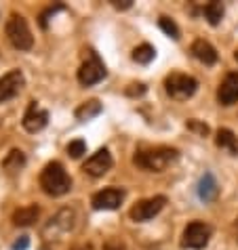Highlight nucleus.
<instances>
[{
    "label": "nucleus",
    "instance_id": "f257e3e1",
    "mask_svg": "<svg viewBox=\"0 0 238 250\" xmlns=\"http://www.w3.org/2000/svg\"><path fill=\"white\" fill-rule=\"evenodd\" d=\"M179 156V151L175 147H165V145H158V147H150V149H139L133 156V164L139 166L143 170L150 172H163L171 162H175Z\"/></svg>",
    "mask_w": 238,
    "mask_h": 250
},
{
    "label": "nucleus",
    "instance_id": "f03ea898",
    "mask_svg": "<svg viewBox=\"0 0 238 250\" xmlns=\"http://www.w3.org/2000/svg\"><path fill=\"white\" fill-rule=\"evenodd\" d=\"M40 187L51 198L66 196L72 189V177L68 175L61 162H48L40 172Z\"/></svg>",
    "mask_w": 238,
    "mask_h": 250
},
{
    "label": "nucleus",
    "instance_id": "7ed1b4c3",
    "mask_svg": "<svg viewBox=\"0 0 238 250\" xmlns=\"http://www.w3.org/2000/svg\"><path fill=\"white\" fill-rule=\"evenodd\" d=\"M4 34L11 46L17 48V51H30L34 46V36L30 32V25H27L25 17L19 15V13H11L9 15L4 23Z\"/></svg>",
    "mask_w": 238,
    "mask_h": 250
},
{
    "label": "nucleus",
    "instance_id": "20e7f679",
    "mask_svg": "<svg viewBox=\"0 0 238 250\" xmlns=\"http://www.w3.org/2000/svg\"><path fill=\"white\" fill-rule=\"evenodd\" d=\"M213 233V227L205 223V221H192L188 223L184 233H181V246L188 250H200L209 244Z\"/></svg>",
    "mask_w": 238,
    "mask_h": 250
},
{
    "label": "nucleus",
    "instance_id": "39448f33",
    "mask_svg": "<svg viewBox=\"0 0 238 250\" xmlns=\"http://www.w3.org/2000/svg\"><path fill=\"white\" fill-rule=\"evenodd\" d=\"M106 74H108V69L103 65V61L99 59V55L95 51H89V59L78 67L76 78H78V82L82 86H93L106 78Z\"/></svg>",
    "mask_w": 238,
    "mask_h": 250
},
{
    "label": "nucleus",
    "instance_id": "423d86ee",
    "mask_svg": "<svg viewBox=\"0 0 238 250\" xmlns=\"http://www.w3.org/2000/svg\"><path fill=\"white\" fill-rule=\"evenodd\" d=\"M165 204H167V196H152V198L139 200L137 204L131 206L129 217H131V221H135V223H145V221L156 217L165 208Z\"/></svg>",
    "mask_w": 238,
    "mask_h": 250
},
{
    "label": "nucleus",
    "instance_id": "0eeeda50",
    "mask_svg": "<svg viewBox=\"0 0 238 250\" xmlns=\"http://www.w3.org/2000/svg\"><path fill=\"white\" fill-rule=\"evenodd\" d=\"M165 86H167V93L175 97V99H188V97H192L196 93L198 80L188 74H169L165 78Z\"/></svg>",
    "mask_w": 238,
    "mask_h": 250
},
{
    "label": "nucleus",
    "instance_id": "6e6552de",
    "mask_svg": "<svg viewBox=\"0 0 238 250\" xmlns=\"http://www.w3.org/2000/svg\"><path fill=\"white\" fill-rule=\"evenodd\" d=\"M124 189L122 187H106L91 196V204L95 210H116L118 206L124 202Z\"/></svg>",
    "mask_w": 238,
    "mask_h": 250
},
{
    "label": "nucleus",
    "instance_id": "1a4fd4ad",
    "mask_svg": "<svg viewBox=\"0 0 238 250\" xmlns=\"http://www.w3.org/2000/svg\"><path fill=\"white\" fill-rule=\"evenodd\" d=\"M24 84H25V78H24L22 69H11L4 76H0V103L17 97L22 93Z\"/></svg>",
    "mask_w": 238,
    "mask_h": 250
},
{
    "label": "nucleus",
    "instance_id": "9d476101",
    "mask_svg": "<svg viewBox=\"0 0 238 250\" xmlns=\"http://www.w3.org/2000/svg\"><path fill=\"white\" fill-rule=\"evenodd\" d=\"M24 128L27 130V133H40L47 124H48V112L45 107H40L38 101H30V105H27L25 114H24Z\"/></svg>",
    "mask_w": 238,
    "mask_h": 250
},
{
    "label": "nucleus",
    "instance_id": "9b49d317",
    "mask_svg": "<svg viewBox=\"0 0 238 250\" xmlns=\"http://www.w3.org/2000/svg\"><path fill=\"white\" fill-rule=\"evenodd\" d=\"M112 164H114L112 154L106 147H101V149H97L85 164H82V170H85L87 175H91V177H103L112 168Z\"/></svg>",
    "mask_w": 238,
    "mask_h": 250
},
{
    "label": "nucleus",
    "instance_id": "f8f14e48",
    "mask_svg": "<svg viewBox=\"0 0 238 250\" xmlns=\"http://www.w3.org/2000/svg\"><path fill=\"white\" fill-rule=\"evenodd\" d=\"M74 221H76V214L72 208H61V210L55 214V217L48 219V223L45 225V235H48L53 231V238L55 235H59V233H66L70 231V229L74 227Z\"/></svg>",
    "mask_w": 238,
    "mask_h": 250
},
{
    "label": "nucleus",
    "instance_id": "ddd939ff",
    "mask_svg": "<svg viewBox=\"0 0 238 250\" xmlns=\"http://www.w3.org/2000/svg\"><path fill=\"white\" fill-rule=\"evenodd\" d=\"M217 101L226 107L238 103V72H230L223 78L219 88H217Z\"/></svg>",
    "mask_w": 238,
    "mask_h": 250
},
{
    "label": "nucleus",
    "instance_id": "4468645a",
    "mask_svg": "<svg viewBox=\"0 0 238 250\" xmlns=\"http://www.w3.org/2000/svg\"><path fill=\"white\" fill-rule=\"evenodd\" d=\"M190 51H192L194 57L200 61V63H205V65H213V63H217V51L213 48L211 42H207L205 38L194 40L192 46H190Z\"/></svg>",
    "mask_w": 238,
    "mask_h": 250
},
{
    "label": "nucleus",
    "instance_id": "2eb2a0df",
    "mask_svg": "<svg viewBox=\"0 0 238 250\" xmlns=\"http://www.w3.org/2000/svg\"><path fill=\"white\" fill-rule=\"evenodd\" d=\"M198 198L202 200L205 204L213 202V200L219 196V185H217V179L213 177V172H205L198 181Z\"/></svg>",
    "mask_w": 238,
    "mask_h": 250
},
{
    "label": "nucleus",
    "instance_id": "dca6fc26",
    "mask_svg": "<svg viewBox=\"0 0 238 250\" xmlns=\"http://www.w3.org/2000/svg\"><path fill=\"white\" fill-rule=\"evenodd\" d=\"M40 217V208L36 204H30V206H24V208H17L15 212H13V225H17V227H30L34 225L38 221Z\"/></svg>",
    "mask_w": 238,
    "mask_h": 250
},
{
    "label": "nucleus",
    "instance_id": "f3484780",
    "mask_svg": "<svg viewBox=\"0 0 238 250\" xmlns=\"http://www.w3.org/2000/svg\"><path fill=\"white\" fill-rule=\"evenodd\" d=\"M215 143H217V147L230 151L232 156H238V137L230 128H219V130H217Z\"/></svg>",
    "mask_w": 238,
    "mask_h": 250
},
{
    "label": "nucleus",
    "instance_id": "a211bd4d",
    "mask_svg": "<svg viewBox=\"0 0 238 250\" xmlns=\"http://www.w3.org/2000/svg\"><path fill=\"white\" fill-rule=\"evenodd\" d=\"M25 166V154L22 149H11L9 154H6V158L2 160V168L6 172H19Z\"/></svg>",
    "mask_w": 238,
    "mask_h": 250
},
{
    "label": "nucleus",
    "instance_id": "6ab92c4d",
    "mask_svg": "<svg viewBox=\"0 0 238 250\" xmlns=\"http://www.w3.org/2000/svg\"><path fill=\"white\" fill-rule=\"evenodd\" d=\"M74 114H76L78 120H91V118H95V116L101 114V103L97 99H89L85 103H80V105L76 107Z\"/></svg>",
    "mask_w": 238,
    "mask_h": 250
},
{
    "label": "nucleus",
    "instance_id": "aec40b11",
    "mask_svg": "<svg viewBox=\"0 0 238 250\" xmlns=\"http://www.w3.org/2000/svg\"><path fill=\"white\" fill-rule=\"evenodd\" d=\"M202 13H205V17H207V21L211 23V25H217L223 19V4L221 2H217V0H213V2H209L205 4V9H202Z\"/></svg>",
    "mask_w": 238,
    "mask_h": 250
},
{
    "label": "nucleus",
    "instance_id": "412c9836",
    "mask_svg": "<svg viewBox=\"0 0 238 250\" xmlns=\"http://www.w3.org/2000/svg\"><path fill=\"white\" fill-rule=\"evenodd\" d=\"M154 57H156V48H154L152 44H148V42L139 44L135 51H133V59H135L137 63H143V65H148Z\"/></svg>",
    "mask_w": 238,
    "mask_h": 250
},
{
    "label": "nucleus",
    "instance_id": "4be33fe9",
    "mask_svg": "<svg viewBox=\"0 0 238 250\" xmlns=\"http://www.w3.org/2000/svg\"><path fill=\"white\" fill-rule=\"evenodd\" d=\"M158 25H160V30H163L167 36H171V38H175V40L179 38V27H177V23H175L173 19L160 17V19H158Z\"/></svg>",
    "mask_w": 238,
    "mask_h": 250
},
{
    "label": "nucleus",
    "instance_id": "5701e85b",
    "mask_svg": "<svg viewBox=\"0 0 238 250\" xmlns=\"http://www.w3.org/2000/svg\"><path fill=\"white\" fill-rule=\"evenodd\" d=\"M68 154L72 158H80L82 154H87V143L82 139H74V141L68 143Z\"/></svg>",
    "mask_w": 238,
    "mask_h": 250
},
{
    "label": "nucleus",
    "instance_id": "b1692460",
    "mask_svg": "<svg viewBox=\"0 0 238 250\" xmlns=\"http://www.w3.org/2000/svg\"><path fill=\"white\" fill-rule=\"evenodd\" d=\"M188 128L196 130V133L202 135V137L209 135V126H207V124H202V122H198V120H190V122H188Z\"/></svg>",
    "mask_w": 238,
    "mask_h": 250
},
{
    "label": "nucleus",
    "instance_id": "393cba45",
    "mask_svg": "<svg viewBox=\"0 0 238 250\" xmlns=\"http://www.w3.org/2000/svg\"><path fill=\"white\" fill-rule=\"evenodd\" d=\"M59 9H64V4H55V6H48L47 11H43V15H40V25H43V27H47V21H48L47 17L55 15V11H59Z\"/></svg>",
    "mask_w": 238,
    "mask_h": 250
},
{
    "label": "nucleus",
    "instance_id": "a878e982",
    "mask_svg": "<svg viewBox=\"0 0 238 250\" xmlns=\"http://www.w3.org/2000/svg\"><path fill=\"white\" fill-rule=\"evenodd\" d=\"M27 246H30V238H27V235H22V238H17L13 242L11 250H27Z\"/></svg>",
    "mask_w": 238,
    "mask_h": 250
},
{
    "label": "nucleus",
    "instance_id": "bb28decb",
    "mask_svg": "<svg viewBox=\"0 0 238 250\" xmlns=\"http://www.w3.org/2000/svg\"><path fill=\"white\" fill-rule=\"evenodd\" d=\"M103 250H124V244H122V240H108L106 242V246H103Z\"/></svg>",
    "mask_w": 238,
    "mask_h": 250
},
{
    "label": "nucleus",
    "instance_id": "cd10ccee",
    "mask_svg": "<svg viewBox=\"0 0 238 250\" xmlns=\"http://www.w3.org/2000/svg\"><path fill=\"white\" fill-rule=\"evenodd\" d=\"M112 4H114L116 9H131L133 0H122V2H118V0H112Z\"/></svg>",
    "mask_w": 238,
    "mask_h": 250
},
{
    "label": "nucleus",
    "instance_id": "c85d7f7f",
    "mask_svg": "<svg viewBox=\"0 0 238 250\" xmlns=\"http://www.w3.org/2000/svg\"><path fill=\"white\" fill-rule=\"evenodd\" d=\"M145 93V86L143 84H137V88H127V95L135 97V95H143Z\"/></svg>",
    "mask_w": 238,
    "mask_h": 250
},
{
    "label": "nucleus",
    "instance_id": "c756f323",
    "mask_svg": "<svg viewBox=\"0 0 238 250\" xmlns=\"http://www.w3.org/2000/svg\"><path fill=\"white\" fill-rule=\"evenodd\" d=\"M72 250H93V248H91L89 244H78V246H74Z\"/></svg>",
    "mask_w": 238,
    "mask_h": 250
},
{
    "label": "nucleus",
    "instance_id": "7c9ffc66",
    "mask_svg": "<svg viewBox=\"0 0 238 250\" xmlns=\"http://www.w3.org/2000/svg\"><path fill=\"white\" fill-rule=\"evenodd\" d=\"M236 240H238V219H236Z\"/></svg>",
    "mask_w": 238,
    "mask_h": 250
},
{
    "label": "nucleus",
    "instance_id": "2f4dec72",
    "mask_svg": "<svg viewBox=\"0 0 238 250\" xmlns=\"http://www.w3.org/2000/svg\"><path fill=\"white\" fill-rule=\"evenodd\" d=\"M234 57H236V61H238V51H236V53H234Z\"/></svg>",
    "mask_w": 238,
    "mask_h": 250
}]
</instances>
